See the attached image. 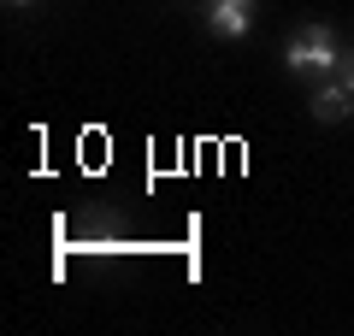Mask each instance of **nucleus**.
Segmentation results:
<instances>
[{
  "label": "nucleus",
  "mask_w": 354,
  "mask_h": 336,
  "mask_svg": "<svg viewBox=\"0 0 354 336\" xmlns=\"http://www.w3.org/2000/svg\"><path fill=\"white\" fill-rule=\"evenodd\" d=\"M283 65H290L295 77H337L342 48H337V36H330V24H307L301 36H290L283 41Z\"/></svg>",
  "instance_id": "f257e3e1"
},
{
  "label": "nucleus",
  "mask_w": 354,
  "mask_h": 336,
  "mask_svg": "<svg viewBox=\"0 0 354 336\" xmlns=\"http://www.w3.org/2000/svg\"><path fill=\"white\" fill-rule=\"evenodd\" d=\"M6 6H30V0H6Z\"/></svg>",
  "instance_id": "39448f33"
},
{
  "label": "nucleus",
  "mask_w": 354,
  "mask_h": 336,
  "mask_svg": "<svg viewBox=\"0 0 354 336\" xmlns=\"http://www.w3.org/2000/svg\"><path fill=\"white\" fill-rule=\"evenodd\" d=\"M313 118H325V124H337V118H354V88L342 83V77H325V83L313 88Z\"/></svg>",
  "instance_id": "7ed1b4c3"
},
{
  "label": "nucleus",
  "mask_w": 354,
  "mask_h": 336,
  "mask_svg": "<svg viewBox=\"0 0 354 336\" xmlns=\"http://www.w3.org/2000/svg\"><path fill=\"white\" fill-rule=\"evenodd\" d=\"M207 30L225 36V41H242L254 30V0H213L207 6Z\"/></svg>",
  "instance_id": "f03ea898"
},
{
  "label": "nucleus",
  "mask_w": 354,
  "mask_h": 336,
  "mask_svg": "<svg viewBox=\"0 0 354 336\" xmlns=\"http://www.w3.org/2000/svg\"><path fill=\"white\" fill-rule=\"evenodd\" d=\"M337 77H342V83L354 88V48H342V65H337Z\"/></svg>",
  "instance_id": "20e7f679"
}]
</instances>
